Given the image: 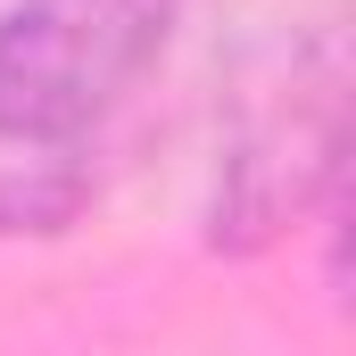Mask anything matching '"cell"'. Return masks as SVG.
Masks as SVG:
<instances>
[{
	"label": "cell",
	"mask_w": 356,
	"mask_h": 356,
	"mask_svg": "<svg viewBox=\"0 0 356 356\" xmlns=\"http://www.w3.org/2000/svg\"><path fill=\"white\" fill-rule=\"evenodd\" d=\"M182 0H17L0 8V141L58 149L124 108Z\"/></svg>",
	"instance_id": "obj_2"
},
{
	"label": "cell",
	"mask_w": 356,
	"mask_h": 356,
	"mask_svg": "<svg viewBox=\"0 0 356 356\" xmlns=\"http://www.w3.org/2000/svg\"><path fill=\"white\" fill-rule=\"evenodd\" d=\"M216 241L298 224L348 141V0H241L216 67Z\"/></svg>",
	"instance_id": "obj_1"
}]
</instances>
